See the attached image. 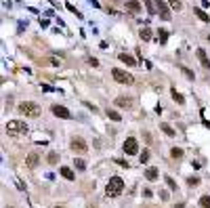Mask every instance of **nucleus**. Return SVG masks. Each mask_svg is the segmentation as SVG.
Instances as JSON below:
<instances>
[{
	"mask_svg": "<svg viewBox=\"0 0 210 208\" xmlns=\"http://www.w3.org/2000/svg\"><path fill=\"white\" fill-rule=\"evenodd\" d=\"M122 189H124V181L120 179V177H112L109 183H107V187H105V194L109 195V198H116V195L122 194Z\"/></svg>",
	"mask_w": 210,
	"mask_h": 208,
	"instance_id": "obj_1",
	"label": "nucleus"
},
{
	"mask_svg": "<svg viewBox=\"0 0 210 208\" xmlns=\"http://www.w3.org/2000/svg\"><path fill=\"white\" fill-rule=\"evenodd\" d=\"M19 111L25 116V118H38L42 114V109H40V105H36V103H32V101H25V103H19Z\"/></svg>",
	"mask_w": 210,
	"mask_h": 208,
	"instance_id": "obj_2",
	"label": "nucleus"
},
{
	"mask_svg": "<svg viewBox=\"0 0 210 208\" xmlns=\"http://www.w3.org/2000/svg\"><path fill=\"white\" fill-rule=\"evenodd\" d=\"M112 76H113V80H116V82H120V84H133L134 82V78L130 76L128 72L120 69V67H113L112 69Z\"/></svg>",
	"mask_w": 210,
	"mask_h": 208,
	"instance_id": "obj_3",
	"label": "nucleus"
},
{
	"mask_svg": "<svg viewBox=\"0 0 210 208\" xmlns=\"http://www.w3.org/2000/svg\"><path fill=\"white\" fill-rule=\"evenodd\" d=\"M7 132H19V135H25L28 132V124L21 122V120H11L7 124Z\"/></svg>",
	"mask_w": 210,
	"mask_h": 208,
	"instance_id": "obj_4",
	"label": "nucleus"
},
{
	"mask_svg": "<svg viewBox=\"0 0 210 208\" xmlns=\"http://www.w3.org/2000/svg\"><path fill=\"white\" fill-rule=\"evenodd\" d=\"M122 147H124L126 156H137V153H139V143H137V139H134V137H128Z\"/></svg>",
	"mask_w": 210,
	"mask_h": 208,
	"instance_id": "obj_5",
	"label": "nucleus"
},
{
	"mask_svg": "<svg viewBox=\"0 0 210 208\" xmlns=\"http://www.w3.org/2000/svg\"><path fill=\"white\" fill-rule=\"evenodd\" d=\"M71 149L78 152V153H86V152H88V145H86V141H84V139L74 137V139H71Z\"/></svg>",
	"mask_w": 210,
	"mask_h": 208,
	"instance_id": "obj_6",
	"label": "nucleus"
},
{
	"mask_svg": "<svg viewBox=\"0 0 210 208\" xmlns=\"http://www.w3.org/2000/svg\"><path fill=\"white\" fill-rule=\"evenodd\" d=\"M50 109H53V114H55L57 118H63V120H70V118H71V111L67 109V107H63V105H57V103H55Z\"/></svg>",
	"mask_w": 210,
	"mask_h": 208,
	"instance_id": "obj_7",
	"label": "nucleus"
},
{
	"mask_svg": "<svg viewBox=\"0 0 210 208\" xmlns=\"http://www.w3.org/2000/svg\"><path fill=\"white\" fill-rule=\"evenodd\" d=\"M155 8H158V13H160V17L164 21L172 19V17H170V11H168V7H166V2H164V0H155Z\"/></svg>",
	"mask_w": 210,
	"mask_h": 208,
	"instance_id": "obj_8",
	"label": "nucleus"
},
{
	"mask_svg": "<svg viewBox=\"0 0 210 208\" xmlns=\"http://www.w3.org/2000/svg\"><path fill=\"white\" fill-rule=\"evenodd\" d=\"M38 162H40V156L36 152H29L28 158H25V164H28V168H38Z\"/></svg>",
	"mask_w": 210,
	"mask_h": 208,
	"instance_id": "obj_9",
	"label": "nucleus"
},
{
	"mask_svg": "<svg viewBox=\"0 0 210 208\" xmlns=\"http://www.w3.org/2000/svg\"><path fill=\"white\" fill-rule=\"evenodd\" d=\"M197 59H200V63H202L206 69H210V61H208V55H206V51L204 49H197Z\"/></svg>",
	"mask_w": 210,
	"mask_h": 208,
	"instance_id": "obj_10",
	"label": "nucleus"
},
{
	"mask_svg": "<svg viewBox=\"0 0 210 208\" xmlns=\"http://www.w3.org/2000/svg\"><path fill=\"white\" fill-rule=\"evenodd\" d=\"M118 59L122 63H126V65H130V67H133V65H137V59H134V57H130V55H126V53H120Z\"/></svg>",
	"mask_w": 210,
	"mask_h": 208,
	"instance_id": "obj_11",
	"label": "nucleus"
},
{
	"mask_svg": "<svg viewBox=\"0 0 210 208\" xmlns=\"http://www.w3.org/2000/svg\"><path fill=\"white\" fill-rule=\"evenodd\" d=\"M126 8H128L130 13H139L141 11V2L139 0H126Z\"/></svg>",
	"mask_w": 210,
	"mask_h": 208,
	"instance_id": "obj_12",
	"label": "nucleus"
},
{
	"mask_svg": "<svg viewBox=\"0 0 210 208\" xmlns=\"http://www.w3.org/2000/svg\"><path fill=\"white\" fill-rule=\"evenodd\" d=\"M160 128H162V132H166V137H175V135H176V132H175V128H172L170 124H166V122H162V124H160Z\"/></svg>",
	"mask_w": 210,
	"mask_h": 208,
	"instance_id": "obj_13",
	"label": "nucleus"
},
{
	"mask_svg": "<svg viewBox=\"0 0 210 208\" xmlns=\"http://www.w3.org/2000/svg\"><path fill=\"white\" fill-rule=\"evenodd\" d=\"M59 170H61V174H63L67 181H74V177H76V174H74V170H71V168H67V166H61Z\"/></svg>",
	"mask_w": 210,
	"mask_h": 208,
	"instance_id": "obj_14",
	"label": "nucleus"
},
{
	"mask_svg": "<svg viewBox=\"0 0 210 208\" xmlns=\"http://www.w3.org/2000/svg\"><path fill=\"white\" fill-rule=\"evenodd\" d=\"M116 105H118V107H126V109H128V107H130V99H128V97H118V99H116Z\"/></svg>",
	"mask_w": 210,
	"mask_h": 208,
	"instance_id": "obj_15",
	"label": "nucleus"
},
{
	"mask_svg": "<svg viewBox=\"0 0 210 208\" xmlns=\"http://www.w3.org/2000/svg\"><path fill=\"white\" fill-rule=\"evenodd\" d=\"M145 177H147V181H155L158 179V168H147Z\"/></svg>",
	"mask_w": 210,
	"mask_h": 208,
	"instance_id": "obj_16",
	"label": "nucleus"
},
{
	"mask_svg": "<svg viewBox=\"0 0 210 208\" xmlns=\"http://www.w3.org/2000/svg\"><path fill=\"white\" fill-rule=\"evenodd\" d=\"M170 93H172V99H175V101H176L179 105H183V103H185L183 95H181V93H176V88H170Z\"/></svg>",
	"mask_w": 210,
	"mask_h": 208,
	"instance_id": "obj_17",
	"label": "nucleus"
},
{
	"mask_svg": "<svg viewBox=\"0 0 210 208\" xmlns=\"http://www.w3.org/2000/svg\"><path fill=\"white\" fill-rule=\"evenodd\" d=\"M107 118L113 120V122H120V120H122V116H120L118 111H113V109H107Z\"/></svg>",
	"mask_w": 210,
	"mask_h": 208,
	"instance_id": "obj_18",
	"label": "nucleus"
},
{
	"mask_svg": "<svg viewBox=\"0 0 210 208\" xmlns=\"http://www.w3.org/2000/svg\"><path fill=\"white\" fill-rule=\"evenodd\" d=\"M170 156H172L175 160L183 158V149H181V147H172V149H170Z\"/></svg>",
	"mask_w": 210,
	"mask_h": 208,
	"instance_id": "obj_19",
	"label": "nucleus"
},
{
	"mask_svg": "<svg viewBox=\"0 0 210 208\" xmlns=\"http://www.w3.org/2000/svg\"><path fill=\"white\" fill-rule=\"evenodd\" d=\"M74 166H76L78 170H86V162L80 160V158H76V160H74Z\"/></svg>",
	"mask_w": 210,
	"mask_h": 208,
	"instance_id": "obj_20",
	"label": "nucleus"
},
{
	"mask_svg": "<svg viewBox=\"0 0 210 208\" xmlns=\"http://www.w3.org/2000/svg\"><path fill=\"white\" fill-rule=\"evenodd\" d=\"M193 13H196V15H197V17H200V19H202V21H210V17H208V15H206V13H204L202 8H193Z\"/></svg>",
	"mask_w": 210,
	"mask_h": 208,
	"instance_id": "obj_21",
	"label": "nucleus"
},
{
	"mask_svg": "<svg viewBox=\"0 0 210 208\" xmlns=\"http://www.w3.org/2000/svg\"><path fill=\"white\" fill-rule=\"evenodd\" d=\"M158 38H160V44H166V40H168V32H166V29H160V32H158Z\"/></svg>",
	"mask_w": 210,
	"mask_h": 208,
	"instance_id": "obj_22",
	"label": "nucleus"
},
{
	"mask_svg": "<svg viewBox=\"0 0 210 208\" xmlns=\"http://www.w3.org/2000/svg\"><path fill=\"white\" fill-rule=\"evenodd\" d=\"M200 206L202 208H210V195H202V198H200Z\"/></svg>",
	"mask_w": 210,
	"mask_h": 208,
	"instance_id": "obj_23",
	"label": "nucleus"
},
{
	"mask_svg": "<svg viewBox=\"0 0 210 208\" xmlns=\"http://www.w3.org/2000/svg\"><path fill=\"white\" fill-rule=\"evenodd\" d=\"M139 36L143 38V40H151V32H149L147 28H143V29H141V32H139Z\"/></svg>",
	"mask_w": 210,
	"mask_h": 208,
	"instance_id": "obj_24",
	"label": "nucleus"
},
{
	"mask_svg": "<svg viewBox=\"0 0 210 208\" xmlns=\"http://www.w3.org/2000/svg\"><path fill=\"white\" fill-rule=\"evenodd\" d=\"M187 185H189V187H197V185H200V179H197V177H189Z\"/></svg>",
	"mask_w": 210,
	"mask_h": 208,
	"instance_id": "obj_25",
	"label": "nucleus"
},
{
	"mask_svg": "<svg viewBox=\"0 0 210 208\" xmlns=\"http://www.w3.org/2000/svg\"><path fill=\"white\" fill-rule=\"evenodd\" d=\"M143 2H145V7H147V11H149V13L154 15V13H155V7H154V2H151V0H143Z\"/></svg>",
	"mask_w": 210,
	"mask_h": 208,
	"instance_id": "obj_26",
	"label": "nucleus"
},
{
	"mask_svg": "<svg viewBox=\"0 0 210 208\" xmlns=\"http://www.w3.org/2000/svg\"><path fill=\"white\" fill-rule=\"evenodd\" d=\"M166 185H168V189H172V191L176 189V183L172 181V177H166Z\"/></svg>",
	"mask_w": 210,
	"mask_h": 208,
	"instance_id": "obj_27",
	"label": "nucleus"
},
{
	"mask_svg": "<svg viewBox=\"0 0 210 208\" xmlns=\"http://www.w3.org/2000/svg\"><path fill=\"white\" fill-rule=\"evenodd\" d=\"M170 8L179 11V8H181V0H170Z\"/></svg>",
	"mask_w": 210,
	"mask_h": 208,
	"instance_id": "obj_28",
	"label": "nucleus"
},
{
	"mask_svg": "<svg viewBox=\"0 0 210 208\" xmlns=\"http://www.w3.org/2000/svg\"><path fill=\"white\" fill-rule=\"evenodd\" d=\"M113 162H116V164H120V166H124V168H130V166H128V162H126V160H120V158H116Z\"/></svg>",
	"mask_w": 210,
	"mask_h": 208,
	"instance_id": "obj_29",
	"label": "nucleus"
},
{
	"mask_svg": "<svg viewBox=\"0 0 210 208\" xmlns=\"http://www.w3.org/2000/svg\"><path fill=\"white\" fill-rule=\"evenodd\" d=\"M141 164H145V162H147V160H149V153H147V152H143V153H141Z\"/></svg>",
	"mask_w": 210,
	"mask_h": 208,
	"instance_id": "obj_30",
	"label": "nucleus"
},
{
	"mask_svg": "<svg viewBox=\"0 0 210 208\" xmlns=\"http://www.w3.org/2000/svg\"><path fill=\"white\" fill-rule=\"evenodd\" d=\"M181 69H183V74H185V76H187L189 80H193V74H191V72H189L187 67H181Z\"/></svg>",
	"mask_w": 210,
	"mask_h": 208,
	"instance_id": "obj_31",
	"label": "nucleus"
},
{
	"mask_svg": "<svg viewBox=\"0 0 210 208\" xmlns=\"http://www.w3.org/2000/svg\"><path fill=\"white\" fill-rule=\"evenodd\" d=\"M49 162L50 164H55L57 162V153H49Z\"/></svg>",
	"mask_w": 210,
	"mask_h": 208,
	"instance_id": "obj_32",
	"label": "nucleus"
},
{
	"mask_svg": "<svg viewBox=\"0 0 210 208\" xmlns=\"http://www.w3.org/2000/svg\"><path fill=\"white\" fill-rule=\"evenodd\" d=\"M88 63H91L92 67H97V65H99V61H97V59H95V57H91V59H88Z\"/></svg>",
	"mask_w": 210,
	"mask_h": 208,
	"instance_id": "obj_33",
	"label": "nucleus"
},
{
	"mask_svg": "<svg viewBox=\"0 0 210 208\" xmlns=\"http://www.w3.org/2000/svg\"><path fill=\"white\" fill-rule=\"evenodd\" d=\"M67 8H70L71 13H76V15H80V13H78V11H76V7H74V4H67Z\"/></svg>",
	"mask_w": 210,
	"mask_h": 208,
	"instance_id": "obj_34",
	"label": "nucleus"
},
{
	"mask_svg": "<svg viewBox=\"0 0 210 208\" xmlns=\"http://www.w3.org/2000/svg\"><path fill=\"white\" fill-rule=\"evenodd\" d=\"M175 208H185V204H176V206Z\"/></svg>",
	"mask_w": 210,
	"mask_h": 208,
	"instance_id": "obj_35",
	"label": "nucleus"
},
{
	"mask_svg": "<svg viewBox=\"0 0 210 208\" xmlns=\"http://www.w3.org/2000/svg\"><path fill=\"white\" fill-rule=\"evenodd\" d=\"M204 124H206V126H208V128H210V122H204Z\"/></svg>",
	"mask_w": 210,
	"mask_h": 208,
	"instance_id": "obj_36",
	"label": "nucleus"
},
{
	"mask_svg": "<svg viewBox=\"0 0 210 208\" xmlns=\"http://www.w3.org/2000/svg\"><path fill=\"white\" fill-rule=\"evenodd\" d=\"M208 42H210V34H208Z\"/></svg>",
	"mask_w": 210,
	"mask_h": 208,
	"instance_id": "obj_37",
	"label": "nucleus"
},
{
	"mask_svg": "<svg viewBox=\"0 0 210 208\" xmlns=\"http://www.w3.org/2000/svg\"><path fill=\"white\" fill-rule=\"evenodd\" d=\"M55 208H63V206H55Z\"/></svg>",
	"mask_w": 210,
	"mask_h": 208,
	"instance_id": "obj_38",
	"label": "nucleus"
}]
</instances>
